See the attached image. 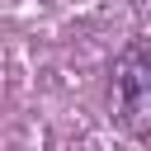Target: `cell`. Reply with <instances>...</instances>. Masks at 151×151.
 Here are the masks:
<instances>
[{
    "label": "cell",
    "mask_w": 151,
    "mask_h": 151,
    "mask_svg": "<svg viewBox=\"0 0 151 151\" xmlns=\"http://www.w3.org/2000/svg\"><path fill=\"white\" fill-rule=\"evenodd\" d=\"M109 90H113V118L127 137H151V47L132 38L113 66H109Z\"/></svg>",
    "instance_id": "cell-1"
}]
</instances>
